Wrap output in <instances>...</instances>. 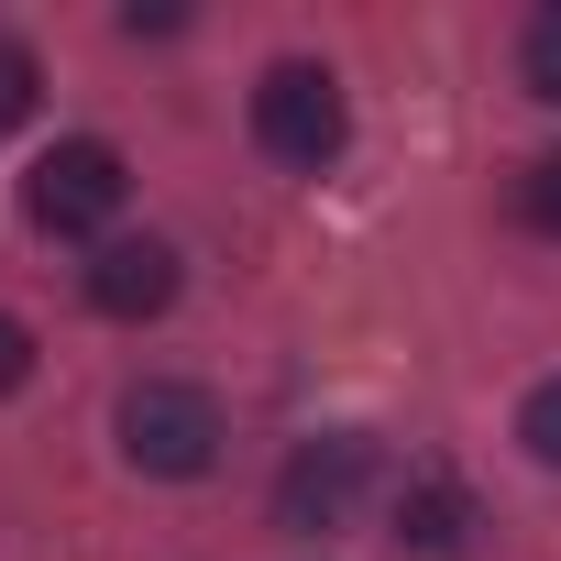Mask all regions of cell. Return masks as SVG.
I'll use <instances>...</instances> for the list:
<instances>
[{
  "label": "cell",
  "mask_w": 561,
  "mask_h": 561,
  "mask_svg": "<svg viewBox=\"0 0 561 561\" xmlns=\"http://www.w3.org/2000/svg\"><path fill=\"white\" fill-rule=\"evenodd\" d=\"M122 198H133V165H122V144H100V133H78V144L34 154V176H23V209H34V231H56V242L111 231V220H122Z\"/></svg>",
  "instance_id": "cell-3"
},
{
  "label": "cell",
  "mask_w": 561,
  "mask_h": 561,
  "mask_svg": "<svg viewBox=\"0 0 561 561\" xmlns=\"http://www.w3.org/2000/svg\"><path fill=\"white\" fill-rule=\"evenodd\" d=\"M517 209H528V231H550V242H561V154H539V165L517 176Z\"/></svg>",
  "instance_id": "cell-10"
},
{
  "label": "cell",
  "mask_w": 561,
  "mask_h": 561,
  "mask_svg": "<svg viewBox=\"0 0 561 561\" xmlns=\"http://www.w3.org/2000/svg\"><path fill=\"white\" fill-rule=\"evenodd\" d=\"M364 484H375V440L364 430H320V440L287 451V473H275V528L331 539V528H353Z\"/></svg>",
  "instance_id": "cell-4"
},
{
  "label": "cell",
  "mask_w": 561,
  "mask_h": 561,
  "mask_svg": "<svg viewBox=\"0 0 561 561\" xmlns=\"http://www.w3.org/2000/svg\"><path fill=\"white\" fill-rule=\"evenodd\" d=\"M34 100H45L34 45H12V34H0V133H23V122H34Z\"/></svg>",
  "instance_id": "cell-8"
},
{
  "label": "cell",
  "mask_w": 561,
  "mask_h": 561,
  "mask_svg": "<svg viewBox=\"0 0 561 561\" xmlns=\"http://www.w3.org/2000/svg\"><path fill=\"white\" fill-rule=\"evenodd\" d=\"M122 462L133 473H154V484H187V473H209L220 462V397L209 386H187V375H144V386H122Z\"/></svg>",
  "instance_id": "cell-1"
},
{
  "label": "cell",
  "mask_w": 561,
  "mask_h": 561,
  "mask_svg": "<svg viewBox=\"0 0 561 561\" xmlns=\"http://www.w3.org/2000/svg\"><path fill=\"white\" fill-rule=\"evenodd\" d=\"M517 78H528V100H561V0H539V12H528V34H517Z\"/></svg>",
  "instance_id": "cell-7"
},
{
  "label": "cell",
  "mask_w": 561,
  "mask_h": 561,
  "mask_svg": "<svg viewBox=\"0 0 561 561\" xmlns=\"http://www.w3.org/2000/svg\"><path fill=\"white\" fill-rule=\"evenodd\" d=\"M12 386H34V331L0 309V397H12Z\"/></svg>",
  "instance_id": "cell-11"
},
{
  "label": "cell",
  "mask_w": 561,
  "mask_h": 561,
  "mask_svg": "<svg viewBox=\"0 0 561 561\" xmlns=\"http://www.w3.org/2000/svg\"><path fill=\"white\" fill-rule=\"evenodd\" d=\"M78 287H89L100 320H165V309H176V253H165L154 231H144V242H100Z\"/></svg>",
  "instance_id": "cell-5"
},
{
  "label": "cell",
  "mask_w": 561,
  "mask_h": 561,
  "mask_svg": "<svg viewBox=\"0 0 561 561\" xmlns=\"http://www.w3.org/2000/svg\"><path fill=\"white\" fill-rule=\"evenodd\" d=\"M253 144H264L275 165L320 176V165L353 144V100H342V78H331V67H309V56L264 67V89H253Z\"/></svg>",
  "instance_id": "cell-2"
},
{
  "label": "cell",
  "mask_w": 561,
  "mask_h": 561,
  "mask_svg": "<svg viewBox=\"0 0 561 561\" xmlns=\"http://www.w3.org/2000/svg\"><path fill=\"white\" fill-rule=\"evenodd\" d=\"M473 539V495L451 484V473H419V484H397V550H419V561H451Z\"/></svg>",
  "instance_id": "cell-6"
},
{
  "label": "cell",
  "mask_w": 561,
  "mask_h": 561,
  "mask_svg": "<svg viewBox=\"0 0 561 561\" xmlns=\"http://www.w3.org/2000/svg\"><path fill=\"white\" fill-rule=\"evenodd\" d=\"M517 440H528V451L561 473V375H539V386H528V408H517Z\"/></svg>",
  "instance_id": "cell-9"
}]
</instances>
